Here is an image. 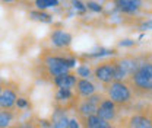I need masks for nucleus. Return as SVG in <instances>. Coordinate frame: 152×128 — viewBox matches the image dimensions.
<instances>
[{"label": "nucleus", "mask_w": 152, "mask_h": 128, "mask_svg": "<svg viewBox=\"0 0 152 128\" xmlns=\"http://www.w3.org/2000/svg\"><path fill=\"white\" fill-rule=\"evenodd\" d=\"M132 83L139 90L152 92V63L139 64V69L132 74Z\"/></svg>", "instance_id": "1"}, {"label": "nucleus", "mask_w": 152, "mask_h": 128, "mask_svg": "<svg viewBox=\"0 0 152 128\" xmlns=\"http://www.w3.org/2000/svg\"><path fill=\"white\" fill-rule=\"evenodd\" d=\"M108 99L115 105H124L132 99V90L124 82H111L108 85Z\"/></svg>", "instance_id": "2"}, {"label": "nucleus", "mask_w": 152, "mask_h": 128, "mask_svg": "<svg viewBox=\"0 0 152 128\" xmlns=\"http://www.w3.org/2000/svg\"><path fill=\"white\" fill-rule=\"evenodd\" d=\"M44 64L47 67V72L53 79L61 74L70 73V69L67 66V58L66 57H57V55H48L44 60Z\"/></svg>", "instance_id": "3"}, {"label": "nucleus", "mask_w": 152, "mask_h": 128, "mask_svg": "<svg viewBox=\"0 0 152 128\" xmlns=\"http://www.w3.org/2000/svg\"><path fill=\"white\" fill-rule=\"evenodd\" d=\"M94 76L102 83L110 85L114 82V63H102L94 69Z\"/></svg>", "instance_id": "4"}, {"label": "nucleus", "mask_w": 152, "mask_h": 128, "mask_svg": "<svg viewBox=\"0 0 152 128\" xmlns=\"http://www.w3.org/2000/svg\"><path fill=\"white\" fill-rule=\"evenodd\" d=\"M95 114L101 119L110 122V121H113L114 118H115V115H117V106H115V103H114L113 101L102 99V102L99 103V106H98V109H96Z\"/></svg>", "instance_id": "5"}, {"label": "nucleus", "mask_w": 152, "mask_h": 128, "mask_svg": "<svg viewBox=\"0 0 152 128\" xmlns=\"http://www.w3.org/2000/svg\"><path fill=\"white\" fill-rule=\"evenodd\" d=\"M18 93L12 88H3L0 93V109H13L16 105Z\"/></svg>", "instance_id": "6"}, {"label": "nucleus", "mask_w": 152, "mask_h": 128, "mask_svg": "<svg viewBox=\"0 0 152 128\" xmlns=\"http://www.w3.org/2000/svg\"><path fill=\"white\" fill-rule=\"evenodd\" d=\"M50 41H51L53 47H56V48H66V47H69V45L72 44L73 38H72V35H70L69 32H66V31L56 29V31L51 32Z\"/></svg>", "instance_id": "7"}, {"label": "nucleus", "mask_w": 152, "mask_h": 128, "mask_svg": "<svg viewBox=\"0 0 152 128\" xmlns=\"http://www.w3.org/2000/svg\"><path fill=\"white\" fill-rule=\"evenodd\" d=\"M54 85L57 86V89H67V90H72L73 88H76V83H77V76L73 73H67V74H61V76H57L53 79Z\"/></svg>", "instance_id": "8"}, {"label": "nucleus", "mask_w": 152, "mask_h": 128, "mask_svg": "<svg viewBox=\"0 0 152 128\" xmlns=\"http://www.w3.org/2000/svg\"><path fill=\"white\" fill-rule=\"evenodd\" d=\"M67 125H69V118H67L66 109L63 108L56 109L50 119V128H67Z\"/></svg>", "instance_id": "9"}, {"label": "nucleus", "mask_w": 152, "mask_h": 128, "mask_svg": "<svg viewBox=\"0 0 152 128\" xmlns=\"http://www.w3.org/2000/svg\"><path fill=\"white\" fill-rule=\"evenodd\" d=\"M76 90L79 93V96L82 98H89L92 96L94 93H96V88L92 82H89L88 79H77V83H76Z\"/></svg>", "instance_id": "10"}, {"label": "nucleus", "mask_w": 152, "mask_h": 128, "mask_svg": "<svg viewBox=\"0 0 152 128\" xmlns=\"http://www.w3.org/2000/svg\"><path fill=\"white\" fill-rule=\"evenodd\" d=\"M114 3L124 13H136L142 6V0H114Z\"/></svg>", "instance_id": "11"}, {"label": "nucleus", "mask_w": 152, "mask_h": 128, "mask_svg": "<svg viewBox=\"0 0 152 128\" xmlns=\"http://www.w3.org/2000/svg\"><path fill=\"white\" fill-rule=\"evenodd\" d=\"M129 128H152V119L142 114L133 115L129 119Z\"/></svg>", "instance_id": "12"}, {"label": "nucleus", "mask_w": 152, "mask_h": 128, "mask_svg": "<svg viewBox=\"0 0 152 128\" xmlns=\"http://www.w3.org/2000/svg\"><path fill=\"white\" fill-rule=\"evenodd\" d=\"M117 64L127 73V76H129V74H133L139 69V63H137V60H134V58H123V60H120Z\"/></svg>", "instance_id": "13"}, {"label": "nucleus", "mask_w": 152, "mask_h": 128, "mask_svg": "<svg viewBox=\"0 0 152 128\" xmlns=\"http://www.w3.org/2000/svg\"><path fill=\"white\" fill-rule=\"evenodd\" d=\"M15 119V114L10 109H0V128H9Z\"/></svg>", "instance_id": "14"}, {"label": "nucleus", "mask_w": 152, "mask_h": 128, "mask_svg": "<svg viewBox=\"0 0 152 128\" xmlns=\"http://www.w3.org/2000/svg\"><path fill=\"white\" fill-rule=\"evenodd\" d=\"M96 106H94L91 102H88L86 99L77 106V112H79V115H82L83 118H86V116H89V115H94L95 112H96Z\"/></svg>", "instance_id": "15"}, {"label": "nucleus", "mask_w": 152, "mask_h": 128, "mask_svg": "<svg viewBox=\"0 0 152 128\" xmlns=\"http://www.w3.org/2000/svg\"><path fill=\"white\" fill-rule=\"evenodd\" d=\"M104 124H107V121L101 119L96 114H94V115H89V116L85 118L83 127L85 128H98V127H101V125H104Z\"/></svg>", "instance_id": "16"}, {"label": "nucleus", "mask_w": 152, "mask_h": 128, "mask_svg": "<svg viewBox=\"0 0 152 128\" xmlns=\"http://www.w3.org/2000/svg\"><path fill=\"white\" fill-rule=\"evenodd\" d=\"M35 6L38 10H45L50 7H56L58 6V0H35Z\"/></svg>", "instance_id": "17"}, {"label": "nucleus", "mask_w": 152, "mask_h": 128, "mask_svg": "<svg viewBox=\"0 0 152 128\" xmlns=\"http://www.w3.org/2000/svg\"><path fill=\"white\" fill-rule=\"evenodd\" d=\"M76 74H77V77H80V79H89V77L92 76V70H91V67H89L88 64H80V66H77V69H76Z\"/></svg>", "instance_id": "18"}, {"label": "nucleus", "mask_w": 152, "mask_h": 128, "mask_svg": "<svg viewBox=\"0 0 152 128\" xmlns=\"http://www.w3.org/2000/svg\"><path fill=\"white\" fill-rule=\"evenodd\" d=\"M31 18L34 20H38V22H51V16L42 10H35V12H31L29 13Z\"/></svg>", "instance_id": "19"}, {"label": "nucleus", "mask_w": 152, "mask_h": 128, "mask_svg": "<svg viewBox=\"0 0 152 128\" xmlns=\"http://www.w3.org/2000/svg\"><path fill=\"white\" fill-rule=\"evenodd\" d=\"M72 96H73L72 90H67V89H57L56 99L58 102H66V101H69Z\"/></svg>", "instance_id": "20"}, {"label": "nucleus", "mask_w": 152, "mask_h": 128, "mask_svg": "<svg viewBox=\"0 0 152 128\" xmlns=\"http://www.w3.org/2000/svg\"><path fill=\"white\" fill-rule=\"evenodd\" d=\"M15 106H18L19 109H26V108H29L31 106V103H29V101L26 99V98H19L16 99V105Z\"/></svg>", "instance_id": "21"}, {"label": "nucleus", "mask_w": 152, "mask_h": 128, "mask_svg": "<svg viewBox=\"0 0 152 128\" xmlns=\"http://www.w3.org/2000/svg\"><path fill=\"white\" fill-rule=\"evenodd\" d=\"M86 9H89V10H92V12H102V6L99 4V3H95V1H88L86 4Z\"/></svg>", "instance_id": "22"}, {"label": "nucleus", "mask_w": 152, "mask_h": 128, "mask_svg": "<svg viewBox=\"0 0 152 128\" xmlns=\"http://www.w3.org/2000/svg\"><path fill=\"white\" fill-rule=\"evenodd\" d=\"M72 4H73V7H75L76 10H79L80 13H83V12L86 10V6H85L80 0H72Z\"/></svg>", "instance_id": "23"}, {"label": "nucleus", "mask_w": 152, "mask_h": 128, "mask_svg": "<svg viewBox=\"0 0 152 128\" xmlns=\"http://www.w3.org/2000/svg\"><path fill=\"white\" fill-rule=\"evenodd\" d=\"M67 128H82V124L77 118H69V125Z\"/></svg>", "instance_id": "24"}, {"label": "nucleus", "mask_w": 152, "mask_h": 128, "mask_svg": "<svg viewBox=\"0 0 152 128\" xmlns=\"http://www.w3.org/2000/svg\"><path fill=\"white\" fill-rule=\"evenodd\" d=\"M16 128H37V125H35L34 122H31V121H25V122L18 124V127Z\"/></svg>", "instance_id": "25"}, {"label": "nucleus", "mask_w": 152, "mask_h": 128, "mask_svg": "<svg viewBox=\"0 0 152 128\" xmlns=\"http://www.w3.org/2000/svg\"><path fill=\"white\" fill-rule=\"evenodd\" d=\"M111 54H113V50H101L96 54H92V57H104V55H111Z\"/></svg>", "instance_id": "26"}, {"label": "nucleus", "mask_w": 152, "mask_h": 128, "mask_svg": "<svg viewBox=\"0 0 152 128\" xmlns=\"http://www.w3.org/2000/svg\"><path fill=\"white\" fill-rule=\"evenodd\" d=\"M133 45H134L133 39H123V41H120V47H133Z\"/></svg>", "instance_id": "27"}, {"label": "nucleus", "mask_w": 152, "mask_h": 128, "mask_svg": "<svg viewBox=\"0 0 152 128\" xmlns=\"http://www.w3.org/2000/svg\"><path fill=\"white\" fill-rule=\"evenodd\" d=\"M39 127L50 128V121H47V119H41V121H39Z\"/></svg>", "instance_id": "28"}, {"label": "nucleus", "mask_w": 152, "mask_h": 128, "mask_svg": "<svg viewBox=\"0 0 152 128\" xmlns=\"http://www.w3.org/2000/svg\"><path fill=\"white\" fill-rule=\"evenodd\" d=\"M142 29H143V31H146V29H152V20L145 22V23L142 25Z\"/></svg>", "instance_id": "29"}, {"label": "nucleus", "mask_w": 152, "mask_h": 128, "mask_svg": "<svg viewBox=\"0 0 152 128\" xmlns=\"http://www.w3.org/2000/svg\"><path fill=\"white\" fill-rule=\"evenodd\" d=\"M98 128H114L110 122H107V124H104V125H101V127H98Z\"/></svg>", "instance_id": "30"}, {"label": "nucleus", "mask_w": 152, "mask_h": 128, "mask_svg": "<svg viewBox=\"0 0 152 128\" xmlns=\"http://www.w3.org/2000/svg\"><path fill=\"white\" fill-rule=\"evenodd\" d=\"M1 1H3V3H13L15 0H1Z\"/></svg>", "instance_id": "31"}, {"label": "nucleus", "mask_w": 152, "mask_h": 128, "mask_svg": "<svg viewBox=\"0 0 152 128\" xmlns=\"http://www.w3.org/2000/svg\"><path fill=\"white\" fill-rule=\"evenodd\" d=\"M1 90H3V86H1V83H0V93H1Z\"/></svg>", "instance_id": "32"}, {"label": "nucleus", "mask_w": 152, "mask_h": 128, "mask_svg": "<svg viewBox=\"0 0 152 128\" xmlns=\"http://www.w3.org/2000/svg\"><path fill=\"white\" fill-rule=\"evenodd\" d=\"M9 128H16V127H9Z\"/></svg>", "instance_id": "33"}, {"label": "nucleus", "mask_w": 152, "mask_h": 128, "mask_svg": "<svg viewBox=\"0 0 152 128\" xmlns=\"http://www.w3.org/2000/svg\"><path fill=\"white\" fill-rule=\"evenodd\" d=\"M88 1H91V0H88Z\"/></svg>", "instance_id": "34"}]
</instances>
